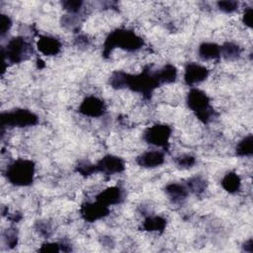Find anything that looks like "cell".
Returning a JSON list of instances; mask_svg holds the SVG:
<instances>
[{
  "mask_svg": "<svg viewBox=\"0 0 253 253\" xmlns=\"http://www.w3.org/2000/svg\"><path fill=\"white\" fill-rule=\"evenodd\" d=\"M109 208L104 204L96 201V203H87L81 208V216L86 222H96L109 214Z\"/></svg>",
  "mask_w": 253,
  "mask_h": 253,
  "instance_id": "7",
  "label": "cell"
},
{
  "mask_svg": "<svg viewBox=\"0 0 253 253\" xmlns=\"http://www.w3.org/2000/svg\"><path fill=\"white\" fill-rule=\"evenodd\" d=\"M253 153V137L249 135L245 137L236 147V154L238 156H250Z\"/></svg>",
  "mask_w": 253,
  "mask_h": 253,
  "instance_id": "19",
  "label": "cell"
},
{
  "mask_svg": "<svg viewBox=\"0 0 253 253\" xmlns=\"http://www.w3.org/2000/svg\"><path fill=\"white\" fill-rule=\"evenodd\" d=\"M199 55L203 60H216L221 57V47L213 43H204L199 48Z\"/></svg>",
  "mask_w": 253,
  "mask_h": 253,
  "instance_id": "14",
  "label": "cell"
},
{
  "mask_svg": "<svg viewBox=\"0 0 253 253\" xmlns=\"http://www.w3.org/2000/svg\"><path fill=\"white\" fill-rule=\"evenodd\" d=\"M35 174L34 162L27 159H18L7 168V179L16 186H28L32 184Z\"/></svg>",
  "mask_w": 253,
  "mask_h": 253,
  "instance_id": "2",
  "label": "cell"
},
{
  "mask_svg": "<svg viewBox=\"0 0 253 253\" xmlns=\"http://www.w3.org/2000/svg\"><path fill=\"white\" fill-rule=\"evenodd\" d=\"M189 108L196 114L203 123H208L213 115V109L210 105V99L206 93L199 89H192L187 97Z\"/></svg>",
  "mask_w": 253,
  "mask_h": 253,
  "instance_id": "3",
  "label": "cell"
},
{
  "mask_svg": "<svg viewBox=\"0 0 253 253\" xmlns=\"http://www.w3.org/2000/svg\"><path fill=\"white\" fill-rule=\"evenodd\" d=\"M208 75L209 71L205 66L198 63H189L185 69L184 79L188 85H194V84L204 81Z\"/></svg>",
  "mask_w": 253,
  "mask_h": 253,
  "instance_id": "10",
  "label": "cell"
},
{
  "mask_svg": "<svg viewBox=\"0 0 253 253\" xmlns=\"http://www.w3.org/2000/svg\"><path fill=\"white\" fill-rule=\"evenodd\" d=\"M218 5L219 8L226 13L234 12L238 7V3L236 1H221L218 3Z\"/></svg>",
  "mask_w": 253,
  "mask_h": 253,
  "instance_id": "23",
  "label": "cell"
},
{
  "mask_svg": "<svg viewBox=\"0 0 253 253\" xmlns=\"http://www.w3.org/2000/svg\"><path fill=\"white\" fill-rule=\"evenodd\" d=\"M78 172L84 176H88L96 172V167L95 165H91L88 163H82L78 166Z\"/></svg>",
  "mask_w": 253,
  "mask_h": 253,
  "instance_id": "24",
  "label": "cell"
},
{
  "mask_svg": "<svg viewBox=\"0 0 253 253\" xmlns=\"http://www.w3.org/2000/svg\"><path fill=\"white\" fill-rule=\"evenodd\" d=\"M61 250V245L58 243H46L39 249L41 252H60Z\"/></svg>",
  "mask_w": 253,
  "mask_h": 253,
  "instance_id": "28",
  "label": "cell"
},
{
  "mask_svg": "<svg viewBox=\"0 0 253 253\" xmlns=\"http://www.w3.org/2000/svg\"><path fill=\"white\" fill-rule=\"evenodd\" d=\"M160 84L164 83H171L176 79L177 76V71L175 66L171 64H167L163 66L159 71L156 72Z\"/></svg>",
  "mask_w": 253,
  "mask_h": 253,
  "instance_id": "17",
  "label": "cell"
},
{
  "mask_svg": "<svg viewBox=\"0 0 253 253\" xmlns=\"http://www.w3.org/2000/svg\"><path fill=\"white\" fill-rule=\"evenodd\" d=\"M189 189L196 194H201L206 189V182L201 177H195L189 181Z\"/></svg>",
  "mask_w": 253,
  "mask_h": 253,
  "instance_id": "22",
  "label": "cell"
},
{
  "mask_svg": "<svg viewBox=\"0 0 253 253\" xmlns=\"http://www.w3.org/2000/svg\"><path fill=\"white\" fill-rule=\"evenodd\" d=\"M138 164L146 168H153L161 165L164 162V154L161 151L151 150L143 153L137 159Z\"/></svg>",
  "mask_w": 253,
  "mask_h": 253,
  "instance_id": "12",
  "label": "cell"
},
{
  "mask_svg": "<svg viewBox=\"0 0 253 253\" xmlns=\"http://www.w3.org/2000/svg\"><path fill=\"white\" fill-rule=\"evenodd\" d=\"M241 50L238 46L232 43H226L221 47V56L227 60H234L240 56Z\"/></svg>",
  "mask_w": 253,
  "mask_h": 253,
  "instance_id": "20",
  "label": "cell"
},
{
  "mask_svg": "<svg viewBox=\"0 0 253 253\" xmlns=\"http://www.w3.org/2000/svg\"><path fill=\"white\" fill-rule=\"evenodd\" d=\"M31 51V46L22 37H16L10 40L6 47L2 50L4 61L12 63H19L29 56Z\"/></svg>",
  "mask_w": 253,
  "mask_h": 253,
  "instance_id": "4",
  "label": "cell"
},
{
  "mask_svg": "<svg viewBox=\"0 0 253 253\" xmlns=\"http://www.w3.org/2000/svg\"><path fill=\"white\" fill-rule=\"evenodd\" d=\"M38 117L29 110L17 109L12 112L3 113L1 115V126L2 128L8 126H19V128H24V126H35L38 124Z\"/></svg>",
  "mask_w": 253,
  "mask_h": 253,
  "instance_id": "5",
  "label": "cell"
},
{
  "mask_svg": "<svg viewBox=\"0 0 253 253\" xmlns=\"http://www.w3.org/2000/svg\"><path fill=\"white\" fill-rule=\"evenodd\" d=\"M122 199L123 194L122 190L119 187L107 188L97 196V201L108 207L111 205L119 204L122 201Z\"/></svg>",
  "mask_w": 253,
  "mask_h": 253,
  "instance_id": "13",
  "label": "cell"
},
{
  "mask_svg": "<svg viewBox=\"0 0 253 253\" xmlns=\"http://www.w3.org/2000/svg\"><path fill=\"white\" fill-rule=\"evenodd\" d=\"M243 249L246 251V252H249V253H252L253 252V241L252 239H249L248 241H246L243 245Z\"/></svg>",
  "mask_w": 253,
  "mask_h": 253,
  "instance_id": "31",
  "label": "cell"
},
{
  "mask_svg": "<svg viewBox=\"0 0 253 253\" xmlns=\"http://www.w3.org/2000/svg\"><path fill=\"white\" fill-rule=\"evenodd\" d=\"M240 184H241L240 178H239V176H238L236 173H234V172H230V173H228V174L224 177V179H223V181H222V185H223L224 189H225L226 191L232 193H232H235V192H237V191L239 190Z\"/></svg>",
  "mask_w": 253,
  "mask_h": 253,
  "instance_id": "15",
  "label": "cell"
},
{
  "mask_svg": "<svg viewBox=\"0 0 253 253\" xmlns=\"http://www.w3.org/2000/svg\"><path fill=\"white\" fill-rule=\"evenodd\" d=\"M242 21L245 26L251 28L252 27V21H253V10L252 8H247L243 14Z\"/></svg>",
  "mask_w": 253,
  "mask_h": 253,
  "instance_id": "29",
  "label": "cell"
},
{
  "mask_svg": "<svg viewBox=\"0 0 253 253\" xmlns=\"http://www.w3.org/2000/svg\"><path fill=\"white\" fill-rule=\"evenodd\" d=\"M62 45L54 37L43 36L38 42V50L45 56H56L60 53Z\"/></svg>",
  "mask_w": 253,
  "mask_h": 253,
  "instance_id": "11",
  "label": "cell"
},
{
  "mask_svg": "<svg viewBox=\"0 0 253 253\" xmlns=\"http://www.w3.org/2000/svg\"><path fill=\"white\" fill-rule=\"evenodd\" d=\"M171 136V129L166 125H155L150 126L145 133V140L148 144L166 148L169 144V139Z\"/></svg>",
  "mask_w": 253,
  "mask_h": 253,
  "instance_id": "6",
  "label": "cell"
},
{
  "mask_svg": "<svg viewBox=\"0 0 253 253\" xmlns=\"http://www.w3.org/2000/svg\"><path fill=\"white\" fill-rule=\"evenodd\" d=\"M177 164L181 167L189 168L195 164V158L191 155H183L177 159Z\"/></svg>",
  "mask_w": 253,
  "mask_h": 253,
  "instance_id": "26",
  "label": "cell"
},
{
  "mask_svg": "<svg viewBox=\"0 0 253 253\" xmlns=\"http://www.w3.org/2000/svg\"><path fill=\"white\" fill-rule=\"evenodd\" d=\"M166 221L158 216L148 217L144 222V229L148 232H162L165 229Z\"/></svg>",
  "mask_w": 253,
  "mask_h": 253,
  "instance_id": "18",
  "label": "cell"
},
{
  "mask_svg": "<svg viewBox=\"0 0 253 253\" xmlns=\"http://www.w3.org/2000/svg\"><path fill=\"white\" fill-rule=\"evenodd\" d=\"M82 4H83L82 1H64V2H63L64 9L68 10L71 13L78 12L79 9L81 8Z\"/></svg>",
  "mask_w": 253,
  "mask_h": 253,
  "instance_id": "27",
  "label": "cell"
},
{
  "mask_svg": "<svg viewBox=\"0 0 253 253\" xmlns=\"http://www.w3.org/2000/svg\"><path fill=\"white\" fill-rule=\"evenodd\" d=\"M126 80H128V73L123 71H116L110 78V84L117 89L126 87Z\"/></svg>",
  "mask_w": 253,
  "mask_h": 253,
  "instance_id": "21",
  "label": "cell"
},
{
  "mask_svg": "<svg viewBox=\"0 0 253 253\" xmlns=\"http://www.w3.org/2000/svg\"><path fill=\"white\" fill-rule=\"evenodd\" d=\"M144 41L135 32L129 30H116L107 38L104 45V55L107 57L115 48L124 49L129 52H134L142 48Z\"/></svg>",
  "mask_w": 253,
  "mask_h": 253,
  "instance_id": "1",
  "label": "cell"
},
{
  "mask_svg": "<svg viewBox=\"0 0 253 253\" xmlns=\"http://www.w3.org/2000/svg\"><path fill=\"white\" fill-rule=\"evenodd\" d=\"M166 193L175 202L185 199L188 195V189L178 183H172L166 187Z\"/></svg>",
  "mask_w": 253,
  "mask_h": 253,
  "instance_id": "16",
  "label": "cell"
},
{
  "mask_svg": "<svg viewBox=\"0 0 253 253\" xmlns=\"http://www.w3.org/2000/svg\"><path fill=\"white\" fill-rule=\"evenodd\" d=\"M6 243L12 248L17 244V234L15 232L8 231L6 234Z\"/></svg>",
  "mask_w": 253,
  "mask_h": 253,
  "instance_id": "30",
  "label": "cell"
},
{
  "mask_svg": "<svg viewBox=\"0 0 253 253\" xmlns=\"http://www.w3.org/2000/svg\"><path fill=\"white\" fill-rule=\"evenodd\" d=\"M79 112L84 116L92 118L100 117L105 112V105L102 100L95 96H89L84 99L79 107Z\"/></svg>",
  "mask_w": 253,
  "mask_h": 253,
  "instance_id": "9",
  "label": "cell"
},
{
  "mask_svg": "<svg viewBox=\"0 0 253 253\" xmlns=\"http://www.w3.org/2000/svg\"><path fill=\"white\" fill-rule=\"evenodd\" d=\"M96 172H103L107 175L121 173L125 170V162L122 158L114 155H107L96 165Z\"/></svg>",
  "mask_w": 253,
  "mask_h": 253,
  "instance_id": "8",
  "label": "cell"
},
{
  "mask_svg": "<svg viewBox=\"0 0 253 253\" xmlns=\"http://www.w3.org/2000/svg\"><path fill=\"white\" fill-rule=\"evenodd\" d=\"M11 25V19L6 15H1V17H0V32H1V36H4L9 31Z\"/></svg>",
  "mask_w": 253,
  "mask_h": 253,
  "instance_id": "25",
  "label": "cell"
}]
</instances>
